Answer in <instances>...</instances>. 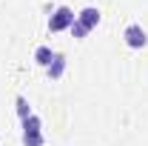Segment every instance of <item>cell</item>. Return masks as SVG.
I'll use <instances>...</instances> for the list:
<instances>
[{"label": "cell", "mask_w": 148, "mask_h": 146, "mask_svg": "<svg viewBox=\"0 0 148 146\" xmlns=\"http://www.w3.org/2000/svg\"><path fill=\"white\" fill-rule=\"evenodd\" d=\"M77 15H74L69 6H57L54 12H51V17H49V29L51 32H66V29H71Z\"/></svg>", "instance_id": "cell-1"}, {"label": "cell", "mask_w": 148, "mask_h": 146, "mask_svg": "<svg viewBox=\"0 0 148 146\" xmlns=\"http://www.w3.org/2000/svg\"><path fill=\"white\" fill-rule=\"evenodd\" d=\"M123 40H125L128 49H143L148 43V35H145V29L140 23H131V26H125V32H123Z\"/></svg>", "instance_id": "cell-2"}, {"label": "cell", "mask_w": 148, "mask_h": 146, "mask_svg": "<svg viewBox=\"0 0 148 146\" xmlns=\"http://www.w3.org/2000/svg\"><path fill=\"white\" fill-rule=\"evenodd\" d=\"M77 23H80V26H86L88 32L97 29V23H100V9H94V6L80 9V12H77Z\"/></svg>", "instance_id": "cell-3"}, {"label": "cell", "mask_w": 148, "mask_h": 146, "mask_svg": "<svg viewBox=\"0 0 148 146\" xmlns=\"http://www.w3.org/2000/svg\"><path fill=\"white\" fill-rule=\"evenodd\" d=\"M63 72H66V55H60V52H57L54 60L46 66V74H49L51 80H60V77H63Z\"/></svg>", "instance_id": "cell-4"}, {"label": "cell", "mask_w": 148, "mask_h": 146, "mask_svg": "<svg viewBox=\"0 0 148 146\" xmlns=\"http://www.w3.org/2000/svg\"><path fill=\"white\" fill-rule=\"evenodd\" d=\"M54 55L57 52H51V46H37L34 49V60H37V66H43V69L54 60Z\"/></svg>", "instance_id": "cell-5"}, {"label": "cell", "mask_w": 148, "mask_h": 146, "mask_svg": "<svg viewBox=\"0 0 148 146\" xmlns=\"http://www.w3.org/2000/svg\"><path fill=\"white\" fill-rule=\"evenodd\" d=\"M23 135H43V123H40L37 115H32V117L23 120Z\"/></svg>", "instance_id": "cell-6"}, {"label": "cell", "mask_w": 148, "mask_h": 146, "mask_svg": "<svg viewBox=\"0 0 148 146\" xmlns=\"http://www.w3.org/2000/svg\"><path fill=\"white\" fill-rule=\"evenodd\" d=\"M17 115H20V120H26V117L34 115V112L29 109V100H26V97H17Z\"/></svg>", "instance_id": "cell-7"}, {"label": "cell", "mask_w": 148, "mask_h": 146, "mask_svg": "<svg viewBox=\"0 0 148 146\" xmlns=\"http://www.w3.org/2000/svg\"><path fill=\"white\" fill-rule=\"evenodd\" d=\"M43 135H23V146H43Z\"/></svg>", "instance_id": "cell-8"}, {"label": "cell", "mask_w": 148, "mask_h": 146, "mask_svg": "<svg viewBox=\"0 0 148 146\" xmlns=\"http://www.w3.org/2000/svg\"><path fill=\"white\" fill-rule=\"evenodd\" d=\"M71 35L77 37V40H83V37L88 35V29H86V26H80V23H77V20H74V26H71Z\"/></svg>", "instance_id": "cell-9"}]
</instances>
